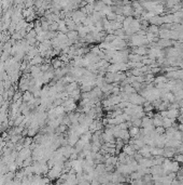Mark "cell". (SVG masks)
I'll return each instance as SVG.
<instances>
[{"instance_id": "cell-7", "label": "cell", "mask_w": 183, "mask_h": 185, "mask_svg": "<svg viewBox=\"0 0 183 185\" xmlns=\"http://www.w3.org/2000/svg\"><path fill=\"white\" fill-rule=\"evenodd\" d=\"M67 37L69 40H73V39H76V37H78V33L74 32V30H70L67 34Z\"/></svg>"}, {"instance_id": "cell-8", "label": "cell", "mask_w": 183, "mask_h": 185, "mask_svg": "<svg viewBox=\"0 0 183 185\" xmlns=\"http://www.w3.org/2000/svg\"><path fill=\"white\" fill-rule=\"evenodd\" d=\"M58 29V23L57 22H52L50 24V30L52 32H56Z\"/></svg>"}, {"instance_id": "cell-2", "label": "cell", "mask_w": 183, "mask_h": 185, "mask_svg": "<svg viewBox=\"0 0 183 185\" xmlns=\"http://www.w3.org/2000/svg\"><path fill=\"white\" fill-rule=\"evenodd\" d=\"M149 23L152 24V25H157V26L164 24V22H163V18L158 16V15H154L152 18H150V20H149Z\"/></svg>"}, {"instance_id": "cell-4", "label": "cell", "mask_w": 183, "mask_h": 185, "mask_svg": "<svg viewBox=\"0 0 183 185\" xmlns=\"http://www.w3.org/2000/svg\"><path fill=\"white\" fill-rule=\"evenodd\" d=\"M42 61H43V60H42V56L37 54L36 56H34V58L30 60V65H38V64H40L41 65Z\"/></svg>"}, {"instance_id": "cell-1", "label": "cell", "mask_w": 183, "mask_h": 185, "mask_svg": "<svg viewBox=\"0 0 183 185\" xmlns=\"http://www.w3.org/2000/svg\"><path fill=\"white\" fill-rule=\"evenodd\" d=\"M123 152H124L126 155H128V156H134L135 154L137 153V150L135 149V147L131 144L124 145V146H123Z\"/></svg>"}, {"instance_id": "cell-5", "label": "cell", "mask_w": 183, "mask_h": 185, "mask_svg": "<svg viewBox=\"0 0 183 185\" xmlns=\"http://www.w3.org/2000/svg\"><path fill=\"white\" fill-rule=\"evenodd\" d=\"M147 33H152V34H155V35H158L160 33V27L157 25H150L149 27H147Z\"/></svg>"}, {"instance_id": "cell-3", "label": "cell", "mask_w": 183, "mask_h": 185, "mask_svg": "<svg viewBox=\"0 0 183 185\" xmlns=\"http://www.w3.org/2000/svg\"><path fill=\"white\" fill-rule=\"evenodd\" d=\"M134 52L136 53V54L143 55V54H147V50L145 49V47H143V45H139L137 49H134Z\"/></svg>"}, {"instance_id": "cell-6", "label": "cell", "mask_w": 183, "mask_h": 185, "mask_svg": "<svg viewBox=\"0 0 183 185\" xmlns=\"http://www.w3.org/2000/svg\"><path fill=\"white\" fill-rule=\"evenodd\" d=\"M174 160L178 161L179 163H183V154L182 153H177L174 154Z\"/></svg>"}, {"instance_id": "cell-9", "label": "cell", "mask_w": 183, "mask_h": 185, "mask_svg": "<svg viewBox=\"0 0 183 185\" xmlns=\"http://www.w3.org/2000/svg\"><path fill=\"white\" fill-rule=\"evenodd\" d=\"M165 131H166V129L163 126L155 127V132L158 133V134H164V133H165Z\"/></svg>"}]
</instances>
